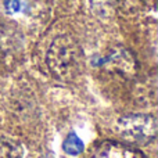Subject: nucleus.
Returning a JSON list of instances; mask_svg holds the SVG:
<instances>
[{
	"mask_svg": "<svg viewBox=\"0 0 158 158\" xmlns=\"http://www.w3.org/2000/svg\"><path fill=\"white\" fill-rule=\"evenodd\" d=\"M0 158H22V147L8 136L0 137Z\"/></svg>",
	"mask_w": 158,
	"mask_h": 158,
	"instance_id": "nucleus-5",
	"label": "nucleus"
},
{
	"mask_svg": "<svg viewBox=\"0 0 158 158\" xmlns=\"http://www.w3.org/2000/svg\"><path fill=\"white\" fill-rule=\"evenodd\" d=\"M21 2L19 0H7L6 2V10L8 13H18L21 11Z\"/></svg>",
	"mask_w": 158,
	"mask_h": 158,
	"instance_id": "nucleus-7",
	"label": "nucleus"
},
{
	"mask_svg": "<svg viewBox=\"0 0 158 158\" xmlns=\"http://www.w3.org/2000/svg\"><path fill=\"white\" fill-rule=\"evenodd\" d=\"M63 147H64V151L67 154H69V156H78L83 150V143H82V140L75 133H71L64 140Z\"/></svg>",
	"mask_w": 158,
	"mask_h": 158,
	"instance_id": "nucleus-6",
	"label": "nucleus"
},
{
	"mask_svg": "<svg viewBox=\"0 0 158 158\" xmlns=\"http://www.w3.org/2000/svg\"><path fill=\"white\" fill-rule=\"evenodd\" d=\"M46 60L53 77L63 82H72L83 69L82 47L69 35H61L53 40Z\"/></svg>",
	"mask_w": 158,
	"mask_h": 158,
	"instance_id": "nucleus-1",
	"label": "nucleus"
},
{
	"mask_svg": "<svg viewBox=\"0 0 158 158\" xmlns=\"http://www.w3.org/2000/svg\"><path fill=\"white\" fill-rule=\"evenodd\" d=\"M101 65L107 71L119 74L121 77L131 78L137 72V63L135 56L123 47H115L108 56L101 60Z\"/></svg>",
	"mask_w": 158,
	"mask_h": 158,
	"instance_id": "nucleus-3",
	"label": "nucleus"
},
{
	"mask_svg": "<svg viewBox=\"0 0 158 158\" xmlns=\"http://www.w3.org/2000/svg\"><path fill=\"white\" fill-rule=\"evenodd\" d=\"M121 136L131 143L144 144L156 139L157 118L150 114H129L118 121Z\"/></svg>",
	"mask_w": 158,
	"mask_h": 158,
	"instance_id": "nucleus-2",
	"label": "nucleus"
},
{
	"mask_svg": "<svg viewBox=\"0 0 158 158\" xmlns=\"http://www.w3.org/2000/svg\"><path fill=\"white\" fill-rule=\"evenodd\" d=\"M92 158H147L140 150L117 142H103L94 148Z\"/></svg>",
	"mask_w": 158,
	"mask_h": 158,
	"instance_id": "nucleus-4",
	"label": "nucleus"
}]
</instances>
